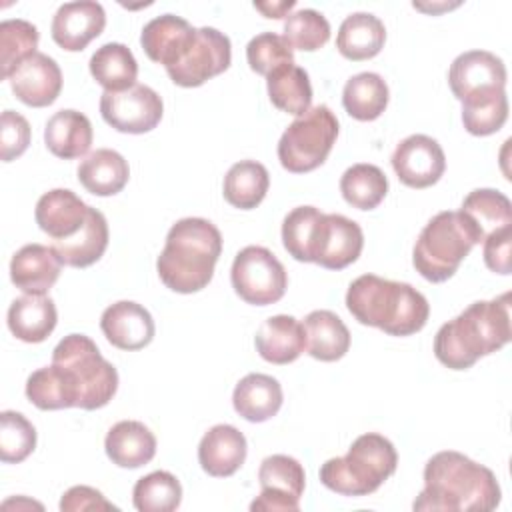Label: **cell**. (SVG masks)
Returning <instances> with one entry per match:
<instances>
[{
	"mask_svg": "<svg viewBox=\"0 0 512 512\" xmlns=\"http://www.w3.org/2000/svg\"><path fill=\"white\" fill-rule=\"evenodd\" d=\"M494 472L456 450L436 452L424 466V490L414 510L490 512L500 504Z\"/></svg>",
	"mask_w": 512,
	"mask_h": 512,
	"instance_id": "1",
	"label": "cell"
},
{
	"mask_svg": "<svg viewBox=\"0 0 512 512\" xmlns=\"http://www.w3.org/2000/svg\"><path fill=\"white\" fill-rule=\"evenodd\" d=\"M512 338L510 292L492 300L472 302L434 336V356L450 370H466Z\"/></svg>",
	"mask_w": 512,
	"mask_h": 512,
	"instance_id": "2",
	"label": "cell"
},
{
	"mask_svg": "<svg viewBox=\"0 0 512 512\" xmlns=\"http://www.w3.org/2000/svg\"><path fill=\"white\" fill-rule=\"evenodd\" d=\"M348 312L364 326L380 328L390 336L420 332L430 316V304L422 292L406 282H394L376 274H362L348 286Z\"/></svg>",
	"mask_w": 512,
	"mask_h": 512,
	"instance_id": "3",
	"label": "cell"
},
{
	"mask_svg": "<svg viewBox=\"0 0 512 512\" xmlns=\"http://www.w3.org/2000/svg\"><path fill=\"white\" fill-rule=\"evenodd\" d=\"M222 252V234L206 218H182L166 234L156 270L166 288L192 294L206 288Z\"/></svg>",
	"mask_w": 512,
	"mask_h": 512,
	"instance_id": "4",
	"label": "cell"
},
{
	"mask_svg": "<svg viewBox=\"0 0 512 512\" xmlns=\"http://www.w3.org/2000/svg\"><path fill=\"white\" fill-rule=\"evenodd\" d=\"M482 240V232L462 210L438 212L422 228L414 244L412 264L424 280L446 282Z\"/></svg>",
	"mask_w": 512,
	"mask_h": 512,
	"instance_id": "5",
	"label": "cell"
},
{
	"mask_svg": "<svg viewBox=\"0 0 512 512\" xmlns=\"http://www.w3.org/2000/svg\"><path fill=\"white\" fill-rule=\"evenodd\" d=\"M396 466L394 444L378 432H366L352 442L346 456L330 458L320 466V482L342 496H368L396 472Z\"/></svg>",
	"mask_w": 512,
	"mask_h": 512,
	"instance_id": "6",
	"label": "cell"
},
{
	"mask_svg": "<svg viewBox=\"0 0 512 512\" xmlns=\"http://www.w3.org/2000/svg\"><path fill=\"white\" fill-rule=\"evenodd\" d=\"M52 364L62 372L74 398V408L98 410L118 390L116 368L86 334L64 336L52 350Z\"/></svg>",
	"mask_w": 512,
	"mask_h": 512,
	"instance_id": "7",
	"label": "cell"
},
{
	"mask_svg": "<svg viewBox=\"0 0 512 512\" xmlns=\"http://www.w3.org/2000/svg\"><path fill=\"white\" fill-rule=\"evenodd\" d=\"M338 138V118L318 104L298 116L280 136L278 160L292 174H306L322 166Z\"/></svg>",
	"mask_w": 512,
	"mask_h": 512,
	"instance_id": "8",
	"label": "cell"
},
{
	"mask_svg": "<svg viewBox=\"0 0 512 512\" xmlns=\"http://www.w3.org/2000/svg\"><path fill=\"white\" fill-rule=\"evenodd\" d=\"M232 62L230 38L212 28H194L174 62L166 66L170 80L182 88L202 86L206 80L228 70Z\"/></svg>",
	"mask_w": 512,
	"mask_h": 512,
	"instance_id": "9",
	"label": "cell"
},
{
	"mask_svg": "<svg viewBox=\"0 0 512 512\" xmlns=\"http://www.w3.org/2000/svg\"><path fill=\"white\" fill-rule=\"evenodd\" d=\"M234 292L252 306H268L278 302L288 288L284 264L264 246L242 248L230 270Z\"/></svg>",
	"mask_w": 512,
	"mask_h": 512,
	"instance_id": "10",
	"label": "cell"
},
{
	"mask_svg": "<svg viewBox=\"0 0 512 512\" xmlns=\"http://www.w3.org/2000/svg\"><path fill=\"white\" fill-rule=\"evenodd\" d=\"M100 114L118 132L144 134L160 124L164 104L156 90L146 84H134L122 92H104L100 96Z\"/></svg>",
	"mask_w": 512,
	"mask_h": 512,
	"instance_id": "11",
	"label": "cell"
},
{
	"mask_svg": "<svg viewBox=\"0 0 512 512\" xmlns=\"http://www.w3.org/2000/svg\"><path fill=\"white\" fill-rule=\"evenodd\" d=\"M258 480L262 492L252 500L250 510L298 512L300 496L306 486V474L296 458L286 454L266 456L260 462Z\"/></svg>",
	"mask_w": 512,
	"mask_h": 512,
	"instance_id": "12",
	"label": "cell"
},
{
	"mask_svg": "<svg viewBox=\"0 0 512 512\" xmlns=\"http://www.w3.org/2000/svg\"><path fill=\"white\" fill-rule=\"evenodd\" d=\"M506 66L488 50H468L454 58L448 70V84L456 100L470 102L506 92Z\"/></svg>",
	"mask_w": 512,
	"mask_h": 512,
	"instance_id": "13",
	"label": "cell"
},
{
	"mask_svg": "<svg viewBox=\"0 0 512 512\" xmlns=\"http://www.w3.org/2000/svg\"><path fill=\"white\" fill-rule=\"evenodd\" d=\"M392 168L398 180L408 188H428L436 184L446 170L442 146L426 134L404 138L392 152Z\"/></svg>",
	"mask_w": 512,
	"mask_h": 512,
	"instance_id": "14",
	"label": "cell"
},
{
	"mask_svg": "<svg viewBox=\"0 0 512 512\" xmlns=\"http://www.w3.org/2000/svg\"><path fill=\"white\" fill-rule=\"evenodd\" d=\"M14 96L32 108H44L56 102L62 90V70L54 58L34 52L24 58L8 76Z\"/></svg>",
	"mask_w": 512,
	"mask_h": 512,
	"instance_id": "15",
	"label": "cell"
},
{
	"mask_svg": "<svg viewBox=\"0 0 512 512\" xmlns=\"http://www.w3.org/2000/svg\"><path fill=\"white\" fill-rule=\"evenodd\" d=\"M106 26V12L100 2L80 0L62 4L52 18V40L66 52L84 50Z\"/></svg>",
	"mask_w": 512,
	"mask_h": 512,
	"instance_id": "16",
	"label": "cell"
},
{
	"mask_svg": "<svg viewBox=\"0 0 512 512\" xmlns=\"http://www.w3.org/2000/svg\"><path fill=\"white\" fill-rule=\"evenodd\" d=\"M364 248V234L358 222L342 214H324L314 262L326 270H342L358 260Z\"/></svg>",
	"mask_w": 512,
	"mask_h": 512,
	"instance_id": "17",
	"label": "cell"
},
{
	"mask_svg": "<svg viewBox=\"0 0 512 512\" xmlns=\"http://www.w3.org/2000/svg\"><path fill=\"white\" fill-rule=\"evenodd\" d=\"M100 328L112 346L128 352L148 346L156 332L152 314L132 300L110 304L100 316Z\"/></svg>",
	"mask_w": 512,
	"mask_h": 512,
	"instance_id": "18",
	"label": "cell"
},
{
	"mask_svg": "<svg viewBox=\"0 0 512 512\" xmlns=\"http://www.w3.org/2000/svg\"><path fill=\"white\" fill-rule=\"evenodd\" d=\"M88 212L90 206L80 200V196H76L72 190L54 188L38 198L34 218L38 228L46 232L54 242L80 232L88 218Z\"/></svg>",
	"mask_w": 512,
	"mask_h": 512,
	"instance_id": "19",
	"label": "cell"
},
{
	"mask_svg": "<svg viewBox=\"0 0 512 512\" xmlns=\"http://www.w3.org/2000/svg\"><path fill=\"white\" fill-rule=\"evenodd\" d=\"M246 454V438L232 424L212 426L198 444V462L202 470L214 478H228L238 472Z\"/></svg>",
	"mask_w": 512,
	"mask_h": 512,
	"instance_id": "20",
	"label": "cell"
},
{
	"mask_svg": "<svg viewBox=\"0 0 512 512\" xmlns=\"http://www.w3.org/2000/svg\"><path fill=\"white\" fill-rule=\"evenodd\" d=\"M62 272V260L52 246L26 244L10 260V280L26 294H46Z\"/></svg>",
	"mask_w": 512,
	"mask_h": 512,
	"instance_id": "21",
	"label": "cell"
},
{
	"mask_svg": "<svg viewBox=\"0 0 512 512\" xmlns=\"http://www.w3.org/2000/svg\"><path fill=\"white\" fill-rule=\"evenodd\" d=\"M254 344L266 362L282 366L294 362L306 350V332L294 316L276 314L260 324Z\"/></svg>",
	"mask_w": 512,
	"mask_h": 512,
	"instance_id": "22",
	"label": "cell"
},
{
	"mask_svg": "<svg viewBox=\"0 0 512 512\" xmlns=\"http://www.w3.org/2000/svg\"><path fill=\"white\" fill-rule=\"evenodd\" d=\"M58 312L50 296L44 294H24L12 300L8 308V328L10 332L28 344L44 342L56 328Z\"/></svg>",
	"mask_w": 512,
	"mask_h": 512,
	"instance_id": "23",
	"label": "cell"
},
{
	"mask_svg": "<svg viewBox=\"0 0 512 512\" xmlns=\"http://www.w3.org/2000/svg\"><path fill=\"white\" fill-rule=\"evenodd\" d=\"M106 456L120 468H140L156 454V436L138 420L116 422L104 440Z\"/></svg>",
	"mask_w": 512,
	"mask_h": 512,
	"instance_id": "24",
	"label": "cell"
},
{
	"mask_svg": "<svg viewBox=\"0 0 512 512\" xmlns=\"http://www.w3.org/2000/svg\"><path fill=\"white\" fill-rule=\"evenodd\" d=\"M282 386L276 378L260 372L246 374L232 392V406L248 422H266L282 408Z\"/></svg>",
	"mask_w": 512,
	"mask_h": 512,
	"instance_id": "25",
	"label": "cell"
},
{
	"mask_svg": "<svg viewBox=\"0 0 512 512\" xmlns=\"http://www.w3.org/2000/svg\"><path fill=\"white\" fill-rule=\"evenodd\" d=\"M108 238L110 232L104 214L90 206L88 218L80 232L64 240H54L52 248L64 266L86 268L102 258L108 248Z\"/></svg>",
	"mask_w": 512,
	"mask_h": 512,
	"instance_id": "26",
	"label": "cell"
},
{
	"mask_svg": "<svg viewBox=\"0 0 512 512\" xmlns=\"http://www.w3.org/2000/svg\"><path fill=\"white\" fill-rule=\"evenodd\" d=\"M92 124L88 116L66 108L54 112L44 128L46 148L62 160L84 156L92 146Z\"/></svg>",
	"mask_w": 512,
	"mask_h": 512,
	"instance_id": "27",
	"label": "cell"
},
{
	"mask_svg": "<svg viewBox=\"0 0 512 512\" xmlns=\"http://www.w3.org/2000/svg\"><path fill=\"white\" fill-rule=\"evenodd\" d=\"M384 42H386L384 22L370 12H354L346 16L336 36L338 52L352 62L374 58L384 48Z\"/></svg>",
	"mask_w": 512,
	"mask_h": 512,
	"instance_id": "28",
	"label": "cell"
},
{
	"mask_svg": "<svg viewBox=\"0 0 512 512\" xmlns=\"http://www.w3.org/2000/svg\"><path fill=\"white\" fill-rule=\"evenodd\" d=\"M130 178L126 158L110 148L90 152L78 166V182L94 196L118 194Z\"/></svg>",
	"mask_w": 512,
	"mask_h": 512,
	"instance_id": "29",
	"label": "cell"
},
{
	"mask_svg": "<svg viewBox=\"0 0 512 512\" xmlns=\"http://www.w3.org/2000/svg\"><path fill=\"white\" fill-rule=\"evenodd\" d=\"M306 350L320 362H336L350 348V332L342 318L330 310H314L304 318Z\"/></svg>",
	"mask_w": 512,
	"mask_h": 512,
	"instance_id": "30",
	"label": "cell"
},
{
	"mask_svg": "<svg viewBox=\"0 0 512 512\" xmlns=\"http://www.w3.org/2000/svg\"><path fill=\"white\" fill-rule=\"evenodd\" d=\"M194 26L176 14H162L152 18L140 34V44L146 56L162 64L164 68L174 62L178 52L184 48Z\"/></svg>",
	"mask_w": 512,
	"mask_h": 512,
	"instance_id": "31",
	"label": "cell"
},
{
	"mask_svg": "<svg viewBox=\"0 0 512 512\" xmlns=\"http://www.w3.org/2000/svg\"><path fill=\"white\" fill-rule=\"evenodd\" d=\"M90 74L104 92H122L136 84L138 62L122 42L102 44L90 58Z\"/></svg>",
	"mask_w": 512,
	"mask_h": 512,
	"instance_id": "32",
	"label": "cell"
},
{
	"mask_svg": "<svg viewBox=\"0 0 512 512\" xmlns=\"http://www.w3.org/2000/svg\"><path fill=\"white\" fill-rule=\"evenodd\" d=\"M270 102L292 116H302L312 108V84L304 68L284 64L266 76Z\"/></svg>",
	"mask_w": 512,
	"mask_h": 512,
	"instance_id": "33",
	"label": "cell"
},
{
	"mask_svg": "<svg viewBox=\"0 0 512 512\" xmlns=\"http://www.w3.org/2000/svg\"><path fill=\"white\" fill-rule=\"evenodd\" d=\"M390 100L386 80L376 72H360L348 78L342 90L344 110L360 122H370L382 116Z\"/></svg>",
	"mask_w": 512,
	"mask_h": 512,
	"instance_id": "34",
	"label": "cell"
},
{
	"mask_svg": "<svg viewBox=\"0 0 512 512\" xmlns=\"http://www.w3.org/2000/svg\"><path fill=\"white\" fill-rule=\"evenodd\" d=\"M270 186V176L264 164L256 160H240L230 166L224 176V198L240 210L256 208Z\"/></svg>",
	"mask_w": 512,
	"mask_h": 512,
	"instance_id": "35",
	"label": "cell"
},
{
	"mask_svg": "<svg viewBox=\"0 0 512 512\" xmlns=\"http://www.w3.org/2000/svg\"><path fill=\"white\" fill-rule=\"evenodd\" d=\"M324 214L314 206L290 210L282 222V244L298 262H314V250Z\"/></svg>",
	"mask_w": 512,
	"mask_h": 512,
	"instance_id": "36",
	"label": "cell"
},
{
	"mask_svg": "<svg viewBox=\"0 0 512 512\" xmlns=\"http://www.w3.org/2000/svg\"><path fill=\"white\" fill-rule=\"evenodd\" d=\"M344 200L358 210H374L388 194V178L374 164H354L340 178Z\"/></svg>",
	"mask_w": 512,
	"mask_h": 512,
	"instance_id": "37",
	"label": "cell"
},
{
	"mask_svg": "<svg viewBox=\"0 0 512 512\" xmlns=\"http://www.w3.org/2000/svg\"><path fill=\"white\" fill-rule=\"evenodd\" d=\"M460 210L476 224V228L486 238L490 232L504 226H512V204L506 194L494 188H476L472 190Z\"/></svg>",
	"mask_w": 512,
	"mask_h": 512,
	"instance_id": "38",
	"label": "cell"
},
{
	"mask_svg": "<svg viewBox=\"0 0 512 512\" xmlns=\"http://www.w3.org/2000/svg\"><path fill=\"white\" fill-rule=\"evenodd\" d=\"M132 502L140 512H172L182 502V486L174 474L156 470L134 484Z\"/></svg>",
	"mask_w": 512,
	"mask_h": 512,
	"instance_id": "39",
	"label": "cell"
},
{
	"mask_svg": "<svg viewBox=\"0 0 512 512\" xmlns=\"http://www.w3.org/2000/svg\"><path fill=\"white\" fill-rule=\"evenodd\" d=\"M38 28L28 20H4L0 24V78L8 80L14 68L38 52Z\"/></svg>",
	"mask_w": 512,
	"mask_h": 512,
	"instance_id": "40",
	"label": "cell"
},
{
	"mask_svg": "<svg viewBox=\"0 0 512 512\" xmlns=\"http://www.w3.org/2000/svg\"><path fill=\"white\" fill-rule=\"evenodd\" d=\"M284 40L292 50L314 52L330 40V22L314 8H302L288 14L284 22Z\"/></svg>",
	"mask_w": 512,
	"mask_h": 512,
	"instance_id": "41",
	"label": "cell"
},
{
	"mask_svg": "<svg viewBox=\"0 0 512 512\" xmlns=\"http://www.w3.org/2000/svg\"><path fill=\"white\" fill-rule=\"evenodd\" d=\"M36 448V428L32 422L14 410L0 414V460L4 464L24 462Z\"/></svg>",
	"mask_w": 512,
	"mask_h": 512,
	"instance_id": "42",
	"label": "cell"
},
{
	"mask_svg": "<svg viewBox=\"0 0 512 512\" xmlns=\"http://www.w3.org/2000/svg\"><path fill=\"white\" fill-rule=\"evenodd\" d=\"M26 398L40 410L74 408V398L62 372L50 364L32 372L26 380Z\"/></svg>",
	"mask_w": 512,
	"mask_h": 512,
	"instance_id": "43",
	"label": "cell"
},
{
	"mask_svg": "<svg viewBox=\"0 0 512 512\" xmlns=\"http://www.w3.org/2000/svg\"><path fill=\"white\" fill-rule=\"evenodd\" d=\"M508 120V96L498 92L488 98L462 102V124L472 136H490Z\"/></svg>",
	"mask_w": 512,
	"mask_h": 512,
	"instance_id": "44",
	"label": "cell"
},
{
	"mask_svg": "<svg viewBox=\"0 0 512 512\" xmlns=\"http://www.w3.org/2000/svg\"><path fill=\"white\" fill-rule=\"evenodd\" d=\"M246 60L250 70L260 76H268L276 68L294 62V50L284 36L274 32L256 34L246 46Z\"/></svg>",
	"mask_w": 512,
	"mask_h": 512,
	"instance_id": "45",
	"label": "cell"
},
{
	"mask_svg": "<svg viewBox=\"0 0 512 512\" xmlns=\"http://www.w3.org/2000/svg\"><path fill=\"white\" fill-rule=\"evenodd\" d=\"M30 144V124L28 120L14 112L4 110L0 116V156L4 162H12L26 152Z\"/></svg>",
	"mask_w": 512,
	"mask_h": 512,
	"instance_id": "46",
	"label": "cell"
},
{
	"mask_svg": "<svg viewBox=\"0 0 512 512\" xmlns=\"http://www.w3.org/2000/svg\"><path fill=\"white\" fill-rule=\"evenodd\" d=\"M482 256L486 266L496 274H510V248H512V226H504L500 230L490 232L482 240Z\"/></svg>",
	"mask_w": 512,
	"mask_h": 512,
	"instance_id": "47",
	"label": "cell"
},
{
	"mask_svg": "<svg viewBox=\"0 0 512 512\" xmlns=\"http://www.w3.org/2000/svg\"><path fill=\"white\" fill-rule=\"evenodd\" d=\"M62 512H82V510H118L112 502L104 498V494L92 486H72L60 498Z\"/></svg>",
	"mask_w": 512,
	"mask_h": 512,
	"instance_id": "48",
	"label": "cell"
},
{
	"mask_svg": "<svg viewBox=\"0 0 512 512\" xmlns=\"http://www.w3.org/2000/svg\"><path fill=\"white\" fill-rule=\"evenodd\" d=\"M296 6V2L294 0H288V2H254V8L256 10H260L266 18H274V20H278V18H288V12L292 10Z\"/></svg>",
	"mask_w": 512,
	"mask_h": 512,
	"instance_id": "49",
	"label": "cell"
}]
</instances>
